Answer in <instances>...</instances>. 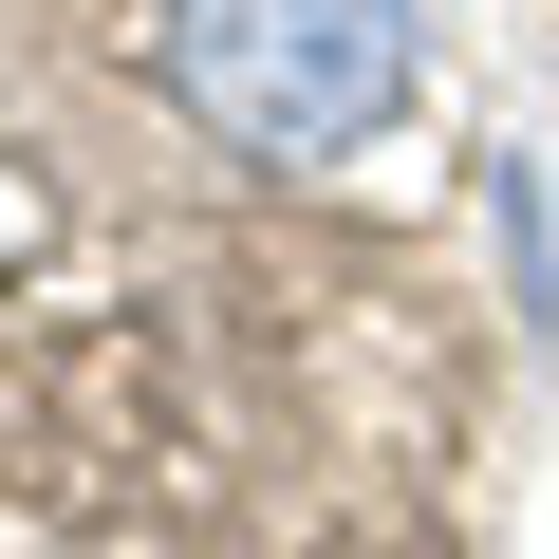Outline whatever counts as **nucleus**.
<instances>
[{"label":"nucleus","mask_w":559,"mask_h":559,"mask_svg":"<svg viewBox=\"0 0 559 559\" xmlns=\"http://www.w3.org/2000/svg\"><path fill=\"white\" fill-rule=\"evenodd\" d=\"M150 20H168V94L242 168H336L411 94V0H150Z\"/></svg>","instance_id":"nucleus-1"}]
</instances>
